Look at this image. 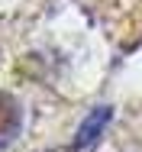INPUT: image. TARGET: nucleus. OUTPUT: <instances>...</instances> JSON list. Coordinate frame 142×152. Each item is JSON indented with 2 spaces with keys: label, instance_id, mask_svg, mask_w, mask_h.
Wrapping results in <instances>:
<instances>
[{
  "label": "nucleus",
  "instance_id": "1",
  "mask_svg": "<svg viewBox=\"0 0 142 152\" xmlns=\"http://www.w3.org/2000/svg\"><path fill=\"white\" fill-rule=\"evenodd\" d=\"M113 120V107H97V110H90L87 113V120L81 123V129H78V136H74V149H87V146H94L97 139H100V133L107 129V123Z\"/></svg>",
  "mask_w": 142,
  "mask_h": 152
},
{
  "label": "nucleus",
  "instance_id": "2",
  "mask_svg": "<svg viewBox=\"0 0 142 152\" xmlns=\"http://www.w3.org/2000/svg\"><path fill=\"white\" fill-rule=\"evenodd\" d=\"M20 126H23V110H20V104H16L10 94L0 91V149L10 146V142L20 136Z\"/></svg>",
  "mask_w": 142,
  "mask_h": 152
}]
</instances>
